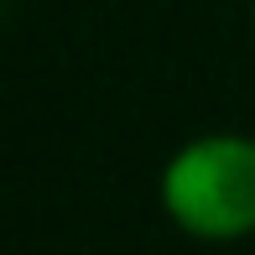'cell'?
<instances>
[{
  "instance_id": "1",
  "label": "cell",
  "mask_w": 255,
  "mask_h": 255,
  "mask_svg": "<svg viewBox=\"0 0 255 255\" xmlns=\"http://www.w3.org/2000/svg\"><path fill=\"white\" fill-rule=\"evenodd\" d=\"M161 198L193 235L229 240L255 229V141H235V135L193 141L167 167Z\"/></svg>"
}]
</instances>
